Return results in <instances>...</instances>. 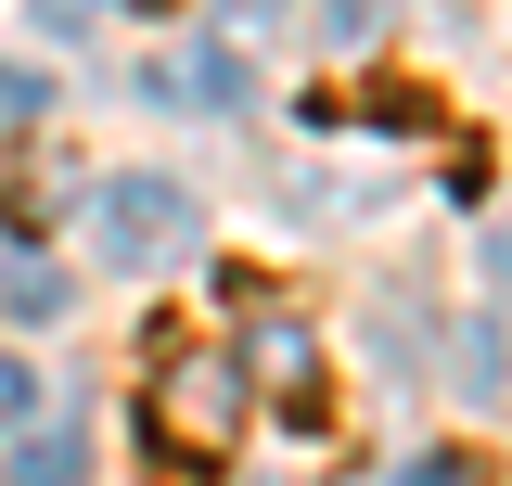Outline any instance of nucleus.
Segmentation results:
<instances>
[{
  "instance_id": "nucleus-10",
  "label": "nucleus",
  "mask_w": 512,
  "mask_h": 486,
  "mask_svg": "<svg viewBox=\"0 0 512 486\" xmlns=\"http://www.w3.org/2000/svg\"><path fill=\"white\" fill-rule=\"evenodd\" d=\"M410 486H487V474H474L461 448H436V461H410Z\"/></svg>"
},
{
  "instance_id": "nucleus-9",
  "label": "nucleus",
  "mask_w": 512,
  "mask_h": 486,
  "mask_svg": "<svg viewBox=\"0 0 512 486\" xmlns=\"http://www.w3.org/2000/svg\"><path fill=\"white\" fill-rule=\"evenodd\" d=\"M205 13H218V39L244 52V39H256V26H269V13H282V0H205Z\"/></svg>"
},
{
  "instance_id": "nucleus-5",
  "label": "nucleus",
  "mask_w": 512,
  "mask_h": 486,
  "mask_svg": "<svg viewBox=\"0 0 512 486\" xmlns=\"http://www.w3.org/2000/svg\"><path fill=\"white\" fill-rule=\"evenodd\" d=\"M0 295H13V320H64V269H52V256H13Z\"/></svg>"
},
{
  "instance_id": "nucleus-7",
  "label": "nucleus",
  "mask_w": 512,
  "mask_h": 486,
  "mask_svg": "<svg viewBox=\"0 0 512 486\" xmlns=\"http://www.w3.org/2000/svg\"><path fill=\"white\" fill-rule=\"evenodd\" d=\"M384 13H397V0H320V26H333V39H372Z\"/></svg>"
},
{
  "instance_id": "nucleus-11",
  "label": "nucleus",
  "mask_w": 512,
  "mask_h": 486,
  "mask_svg": "<svg viewBox=\"0 0 512 486\" xmlns=\"http://www.w3.org/2000/svg\"><path fill=\"white\" fill-rule=\"evenodd\" d=\"M77 13H90V0H39V39H64V26H77Z\"/></svg>"
},
{
  "instance_id": "nucleus-8",
  "label": "nucleus",
  "mask_w": 512,
  "mask_h": 486,
  "mask_svg": "<svg viewBox=\"0 0 512 486\" xmlns=\"http://www.w3.org/2000/svg\"><path fill=\"white\" fill-rule=\"evenodd\" d=\"M26 410H39V371H26L13 346H0V423H26Z\"/></svg>"
},
{
  "instance_id": "nucleus-1",
  "label": "nucleus",
  "mask_w": 512,
  "mask_h": 486,
  "mask_svg": "<svg viewBox=\"0 0 512 486\" xmlns=\"http://www.w3.org/2000/svg\"><path fill=\"white\" fill-rule=\"evenodd\" d=\"M141 346H154V371H141V448L180 461V474L231 461L244 448V359L231 346H167V333H141Z\"/></svg>"
},
{
  "instance_id": "nucleus-12",
  "label": "nucleus",
  "mask_w": 512,
  "mask_h": 486,
  "mask_svg": "<svg viewBox=\"0 0 512 486\" xmlns=\"http://www.w3.org/2000/svg\"><path fill=\"white\" fill-rule=\"evenodd\" d=\"M103 13H167V0H103Z\"/></svg>"
},
{
  "instance_id": "nucleus-6",
  "label": "nucleus",
  "mask_w": 512,
  "mask_h": 486,
  "mask_svg": "<svg viewBox=\"0 0 512 486\" xmlns=\"http://www.w3.org/2000/svg\"><path fill=\"white\" fill-rule=\"evenodd\" d=\"M77 474H90V461H77V435H26V448H13V486H77Z\"/></svg>"
},
{
  "instance_id": "nucleus-4",
  "label": "nucleus",
  "mask_w": 512,
  "mask_h": 486,
  "mask_svg": "<svg viewBox=\"0 0 512 486\" xmlns=\"http://www.w3.org/2000/svg\"><path fill=\"white\" fill-rule=\"evenodd\" d=\"M141 90L154 103H244V64H231V39H192V52L141 64Z\"/></svg>"
},
{
  "instance_id": "nucleus-2",
  "label": "nucleus",
  "mask_w": 512,
  "mask_h": 486,
  "mask_svg": "<svg viewBox=\"0 0 512 486\" xmlns=\"http://www.w3.org/2000/svg\"><path fill=\"white\" fill-rule=\"evenodd\" d=\"M192 231H205V218H192V192H180V180H154V167H128V180L90 192V243H103L116 269H167Z\"/></svg>"
},
{
  "instance_id": "nucleus-3",
  "label": "nucleus",
  "mask_w": 512,
  "mask_h": 486,
  "mask_svg": "<svg viewBox=\"0 0 512 486\" xmlns=\"http://www.w3.org/2000/svg\"><path fill=\"white\" fill-rule=\"evenodd\" d=\"M231 359H244V397L295 410V423L320 410V333L308 320H256V346H231Z\"/></svg>"
}]
</instances>
